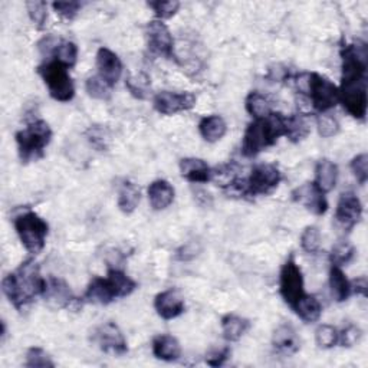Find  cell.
<instances>
[{
	"mask_svg": "<svg viewBox=\"0 0 368 368\" xmlns=\"http://www.w3.org/2000/svg\"><path fill=\"white\" fill-rule=\"evenodd\" d=\"M46 280L40 276L39 265L28 259L13 272L6 275L2 281V291L9 302L22 311L30 305L38 297L43 295Z\"/></svg>",
	"mask_w": 368,
	"mask_h": 368,
	"instance_id": "cell-1",
	"label": "cell"
},
{
	"mask_svg": "<svg viewBox=\"0 0 368 368\" xmlns=\"http://www.w3.org/2000/svg\"><path fill=\"white\" fill-rule=\"evenodd\" d=\"M282 135H285V115L281 113H272L265 118L255 120L243 134L242 154L252 159L273 146Z\"/></svg>",
	"mask_w": 368,
	"mask_h": 368,
	"instance_id": "cell-2",
	"label": "cell"
},
{
	"mask_svg": "<svg viewBox=\"0 0 368 368\" xmlns=\"http://www.w3.org/2000/svg\"><path fill=\"white\" fill-rule=\"evenodd\" d=\"M135 289V281H132L121 269L113 268L108 270L107 278L97 276L89 282L82 299L89 304L108 305L120 298L130 297Z\"/></svg>",
	"mask_w": 368,
	"mask_h": 368,
	"instance_id": "cell-3",
	"label": "cell"
},
{
	"mask_svg": "<svg viewBox=\"0 0 368 368\" xmlns=\"http://www.w3.org/2000/svg\"><path fill=\"white\" fill-rule=\"evenodd\" d=\"M295 82L299 94L309 100L314 111L326 114L338 104V88L327 76L316 72L302 74Z\"/></svg>",
	"mask_w": 368,
	"mask_h": 368,
	"instance_id": "cell-4",
	"label": "cell"
},
{
	"mask_svg": "<svg viewBox=\"0 0 368 368\" xmlns=\"http://www.w3.org/2000/svg\"><path fill=\"white\" fill-rule=\"evenodd\" d=\"M15 138L19 157L22 163L28 164L45 156V149L50 146L52 140V130L46 121L36 120L26 128L18 131Z\"/></svg>",
	"mask_w": 368,
	"mask_h": 368,
	"instance_id": "cell-5",
	"label": "cell"
},
{
	"mask_svg": "<svg viewBox=\"0 0 368 368\" xmlns=\"http://www.w3.org/2000/svg\"><path fill=\"white\" fill-rule=\"evenodd\" d=\"M13 224L23 248L29 253L38 255L43 251L50 234V226L39 214L26 210L15 217Z\"/></svg>",
	"mask_w": 368,
	"mask_h": 368,
	"instance_id": "cell-6",
	"label": "cell"
},
{
	"mask_svg": "<svg viewBox=\"0 0 368 368\" xmlns=\"http://www.w3.org/2000/svg\"><path fill=\"white\" fill-rule=\"evenodd\" d=\"M68 69L69 68L55 59L38 68L45 85L48 86L50 96L59 103H69L75 97V85Z\"/></svg>",
	"mask_w": 368,
	"mask_h": 368,
	"instance_id": "cell-7",
	"label": "cell"
},
{
	"mask_svg": "<svg viewBox=\"0 0 368 368\" xmlns=\"http://www.w3.org/2000/svg\"><path fill=\"white\" fill-rule=\"evenodd\" d=\"M338 103L355 120H365L367 115V79L341 81L338 88Z\"/></svg>",
	"mask_w": 368,
	"mask_h": 368,
	"instance_id": "cell-8",
	"label": "cell"
},
{
	"mask_svg": "<svg viewBox=\"0 0 368 368\" xmlns=\"http://www.w3.org/2000/svg\"><path fill=\"white\" fill-rule=\"evenodd\" d=\"M282 181V173L276 164H258L246 178V196L258 197L272 193Z\"/></svg>",
	"mask_w": 368,
	"mask_h": 368,
	"instance_id": "cell-9",
	"label": "cell"
},
{
	"mask_svg": "<svg viewBox=\"0 0 368 368\" xmlns=\"http://www.w3.org/2000/svg\"><path fill=\"white\" fill-rule=\"evenodd\" d=\"M280 292L284 301L292 308L295 302L305 294L304 276L295 258L291 256L282 266L280 275Z\"/></svg>",
	"mask_w": 368,
	"mask_h": 368,
	"instance_id": "cell-10",
	"label": "cell"
},
{
	"mask_svg": "<svg viewBox=\"0 0 368 368\" xmlns=\"http://www.w3.org/2000/svg\"><path fill=\"white\" fill-rule=\"evenodd\" d=\"M197 98L192 92H176L161 91L156 94L153 105L154 110L161 115H176L178 113L190 111L195 108Z\"/></svg>",
	"mask_w": 368,
	"mask_h": 368,
	"instance_id": "cell-11",
	"label": "cell"
},
{
	"mask_svg": "<svg viewBox=\"0 0 368 368\" xmlns=\"http://www.w3.org/2000/svg\"><path fill=\"white\" fill-rule=\"evenodd\" d=\"M92 343L97 344L101 351L114 355H124L128 352L127 340L115 322H105L92 333Z\"/></svg>",
	"mask_w": 368,
	"mask_h": 368,
	"instance_id": "cell-12",
	"label": "cell"
},
{
	"mask_svg": "<svg viewBox=\"0 0 368 368\" xmlns=\"http://www.w3.org/2000/svg\"><path fill=\"white\" fill-rule=\"evenodd\" d=\"M149 51L156 57L174 59V38L163 21H151L146 28Z\"/></svg>",
	"mask_w": 368,
	"mask_h": 368,
	"instance_id": "cell-13",
	"label": "cell"
},
{
	"mask_svg": "<svg viewBox=\"0 0 368 368\" xmlns=\"http://www.w3.org/2000/svg\"><path fill=\"white\" fill-rule=\"evenodd\" d=\"M361 217H362V203L358 199V196L352 192L343 193L335 210L337 224L343 230H345V232H351V230L360 223Z\"/></svg>",
	"mask_w": 368,
	"mask_h": 368,
	"instance_id": "cell-14",
	"label": "cell"
},
{
	"mask_svg": "<svg viewBox=\"0 0 368 368\" xmlns=\"http://www.w3.org/2000/svg\"><path fill=\"white\" fill-rule=\"evenodd\" d=\"M292 200L302 205L314 214H324L328 210V202L326 195L319 192L314 183H305L292 192Z\"/></svg>",
	"mask_w": 368,
	"mask_h": 368,
	"instance_id": "cell-15",
	"label": "cell"
},
{
	"mask_svg": "<svg viewBox=\"0 0 368 368\" xmlns=\"http://www.w3.org/2000/svg\"><path fill=\"white\" fill-rule=\"evenodd\" d=\"M42 298L52 309L69 308L71 304L75 301L69 285L64 280L55 278V276H51L50 280H46Z\"/></svg>",
	"mask_w": 368,
	"mask_h": 368,
	"instance_id": "cell-16",
	"label": "cell"
},
{
	"mask_svg": "<svg viewBox=\"0 0 368 368\" xmlns=\"http://www.w3.org/2000/svg\"><path fill=\"white\" fill-rule=\"evenodd\" d=\"M154 309L166 321L174 319L180 316L186 309L183 295L177 289H167L156 295L154 298Z\"/></svg>",
	"mask_w": 368,
	"mask_h": 368,
	"instance_id": "cell-17",
	"label": "cell"
},
{
	"mask_svg": "<svg viewBox=\"0 0 368 368\" xmlns=\"http://www.w3.org/2000/svg\"><path fill=\"white\" fill-rule=\"evenodd\" d=\"M97 67H98V76L108 84L111 88L117 85L122 75V62L115 52L108 48H100L97 52Z\"/></svg>",
	"mask_w": 368,
	"mask_h": 368,
	"instance_id": "cell-18",
	"label": "cell"
},
{
	"mask_svg": "<svg viewBox=\"0 0 368 368\" xmlns=\"http://www.w3.org/2000/svg\"><path fill=\"white\" fill-rule=\"evenodd\" d=\"M272 345L280 354L292 355L299 351L301 341L292 326L282 324L275 330L272 337Z\"/></svg>",
	"mask_w": 368,
	"mask_h": 368,
	"instance_id": "cell-19",
	"label": "cell"
},
{
	"mask_svg": "<svg viewBox=\"0 0 368 368\" xmlns=\"http://www.w3.org/2000/svg\"><path fill=\"white\" fill-rule=\"evenodd\" d=\"M180 174L190 183H209L212 180V168L209 164L196 157L180 160Z\"/></svg>",
	"mask_w": 368,
	"mask_h": 368,
	"instance_id": "cell-20",
	"label": "cell"
},
{
	"mask_svg": "<svg viewBox=\"0 0 368 368\" xmlns=\"http://www.w3.org/2000/svg\"><path fill=\"white\" fill-rule=\"evenodd\" d=\"M147 193H149V200L151 207L157 212L166 210L174 202V196H176L174 188L167 180L163 178L154 180L149 186Z\"/></svg>",
	"mask_w": 368,
	"mask_h": 368,
	"instance_id": "cell-21",
	"label": "cell"
},
{
	"mask_svg": "<svg viewBox=\"0 0 368 368\" xmlns=\"http://www.w3.org/2000/svg\"><path fill=\"white\" fill-rule=\"evenodd\" d=\"M338 181V167L331 160H321L315 167V181L314 184L322 193H330L335 189Z\"/></svg>",
	"mask_w": 368,
	"mask_h": 368,
	"instance_id": "cell-22",
	"label": "cell"
},
{
	"mask_svg": "<svg viewBox=\"0 0 368 368\" xmlns=\"http://www.w3.org/2000/svg\"><path fill=\"white\" fill-rule=\"evenodd\" d=\"M251 328V322L246 318H242L235 314H229L222 318V331L223 338L227 343L239 341L246 331Z\"/></svg>",
	"mask_w": 368,
	"mask_h": 368,
	"instance_id": "cell-23",
	"label": "cell"
},
{
	"mask_svg": "<svg viewBox=\"0 0 368 368\" xmlns=\"http://www.w3.org/2000/svg\"><path fill=\"white\" fill-rule=\"evenodd\" d=\"M153 354L161 361L171 362L180 358L181 347L177 338H174L173 335L161 334L153 340Z\"/></svg>",
	"mask_w": 368,
	"mask_h": 368,
	"instance_id": "cell-24",
	"label": "cell"
},
{
	"mask_svg": "<svg viewBox=\"0 0 368 368\" xmlns=\"http://www.w3.org/2000/svg\"><path fill=\"white\" fill-rule=\"evenodd\" d=\"M199 132L207 143H217L227 132V124L220 115H209L199 122Z\"/></svg>",
	"mask_w": 368,
	"mask_h": 368,
	"instance_id": "cell-25",
	"label": "cell"
},
{
	"mask_svg": "<svg viewBox=\"0 0 368 368\" xmlns=\"http://www.w3.org/2000/svg\"><path fill=\"white\" fill-rule=\"evenodd\" d=\"M142 202V192L138 189L137 184H134L132 181H124L120 188L118 192V209L124 213V214H131L135 212V209L138 207Z\"/></svg>",
	"mask_w": 368,
	"mask_h": 368,
	"instance_id": "cell-26",
	"label": "cell"
},
{
	"mask_svg": "<svg viewBox=\"0 0 368 368\" xmlns=\"http://www.w3.org/2000/svg\"><path fill=\"white\" fill-rule=\"evenodd\" d=\"M292 309L297 312V315L306 322V324H312L321 318L322 314V305L314 295L304 294L292 306Z\"/></svg>",
	"mask_w": 368,
	"mask_h": 368,
	"instance_id": "cell-27",
	"label": "cell"
},
{
	"mask_svg": "<svg viewBox=\"0 0 368 368\" xmlns=\"http://www.w3.org/2000/svg\"><path fill=\"white\" fill-rule=\"evenodd\" d=\"M330 289H331V295L337 302H344L350 298V295L352 294V288H351V282L348 281V278L345 276L344 270L340 266H331L330 270Z\"/></svg>",
	"mask_w": 368,
	"mask_h": 368,
	"instance_id": "cell-28",
	"label": "cell"
},
{
	"mask_svg": "<svg viewBox=\"0 0 368 368\" xmlns=\"http://www.w3.org/2000/svg\"><path fill=\"white\" fill-rule=\"evenodd\" d=\"M311 125L304 114H295L285 117V135L292 143H301L309 135Z\"/></svg>",
	"mask_w": 368,
	"mask_h": 368,
	"instance_id": "cell-29",
	"label": "cell"
},
{
	"mask_svg": "<svg viewBox=\"0 0 368 368\" xmlns=\"http://www.w3.org/2000/svg\"><path fill=\"white\" fill-rule=\"evenodd\" d=\"M245 107H246V111L255 120L265 118V117H268L273 113L272 111V101L269 100L268 96L262 94V92H259V91L251 92V94L246 97Z\"/></svg>",
	"mask_w": 368,
	"mask_h": 368,
	"instance_id": "cell-30",
	"label": "cell"
},
{
	"mask_svg": "<svg viewBox=\"0 0 368 368\" xmlns=\"http://www.w3.org/2000/svg\"><path fill=\"white\" fill-rule=\"evenodd\" d=\"M125 86L134 98L146 100L151 91V79L146 72H137L127 76Z\"/></svg>",
	"mask_w": 368,
	"mask_h": 368,
	"instance_id": "cell-31",
	"label": "cell"
},
{
	"mask_svg": "<svg viewBox=\"0 0 368 368\" xmlns=\"http://www.w3.org/2000/svg\"><path fill=\"white\" fill-rule=\"evenodd\" d=\"M85 137L91 147H94L97 151H107L110 147L111 137L105 127L103 125H91L85 131Z\"/></svg>",
	"mask_w": 368,
	"mask_h": 368,
	"instance_id": "cell-32",
	"label": "cell"
},
{
	"mask_svg": "<svg viewBox=\"0 0 368 368\" xmlns=\"http://www.w3.org/2000/svg\"><path fill=\"white\" fill-rule=\"evenodd\" d=\"M52 57L55 61L64 64L67 68H72L78 59V46L71 40L61 39Z\"/></svg>",
	"mask_w": 368,
	"mask_h": 368,
	"instance_id": "cell-33",
	"label": "cell"
},
{
	"mask_svg": "<svg viewBox=\"0 0 368 368\" xmlns=\"http://www.w3.org/2000/svg\"><path fill=\"white\" fill-rule=\"evenodd\" d=\"M85 89L88 96L94 100L100 101H108L111 98V86L105 84L98 75L89 76L85 82Z\"/></svg>",
	"mask_w": 368,
	"mask_h": 368,
	"instance_id": "cell-34",
	"label": "cell"
},
{
	"mask_svg": "<svg viewBox=\"0 0 368 368\" xmlns=\"http://www.w3.org/2000/svg\"><path fill=\"white\" fill-rule=\"evenodd\" d=\"M25 367L29 368H54L55 362L51 355L40 347H32L26 352Z\"/></svg>",
	"mask_w": 368,
	"mask_h": 368,
	"instance_id": "cell-35",
	"label": "cell"
},
{
	"mask_svg": "<svg viewBox=\"0 0 368 368\" xmlns=\"http://www.w3.org/2000/svg\"><path fill=\"white\" fill-rule=\"evenodd\" d=\"M315 341L319 348H334L338 344V330L333 326L322 324L315 331Z\"/></svg>",
	"mask_w": 368,
	"mask_h": 368,
	"instance_id": "cell-36",
	"label": "cell"
},
{
	"mask_svg": "<svg viewBox=\"0 0 368 368\" xmlns=\"http://www.w3.org/2000/svg\"><path fill=\"white\" fill-rule=\"evenodd\" d=\"M26 11L36 29L42 30L45 28L46 21H48V4L40 2V0L26 2Z\"/></svg>",
	"mask_w": 368,
	"mask_h": 368,
	"instance_id": "cell-37",
	"label": "cell"
},
{
	"mask_svg": "<svg viewBox=\"0 0 368 368\" xmlns=\"http://www.w3.org/2000/svg\"><path fill=\"white\" fill-rule=\"evenodd\" d=\"M355 256V249L351 243L348 242H338L333 251H331V255H330V259H331V263L334 266H340L343 268L344 265H348Z\"/></svg>",
	"mask_w": 368,
	"mask_h": 368,
	"instance_id": "cell-38",
	"label": "cell"
},
{
	"mask_svg": "<svg viewBox=\"0 0 368 368\" xmlns=\"http://www.w3.org/2000/svg\"><path fill=\"white\" fill-rule=\"evenodd\" d=\"M301 248L306 253H316L321 248V232L316 226H308L301 235Z\"/></svg>",
	"mask_w": 368,
	"mask_h": 368,
	"instance_id": "cell-39",
	"label": "cell"
},
{
	"mask_svg": "<svg viewBox=\"0 0 368 368\" xmlns=\"http://www.w3.org/2000/svg\"><path fill=\"white\" fill-rule=\"evenodd\" d=\"M147 5L153 9L159 21L173 18L180 9V2L177 0H157V2H149Z\"/></svg>",
	"mask_w": 368,
	"mask_h": 368,
	"instance_id": "cell-40",
	"label": "cell"
},
{
	"mask_svg": "<svg viewBox=\"0 0 368 368\" xmlns=\"http://www.w3.org/2000/svg\"><path fill=\"white\" fill-rule=\"evenodd\" d=\"M316 127L321 137L331 138L340 132V122L335 117L328 114H321L316 118Z\"/></svg>",
	"mask_w": 368,
	"mask_h": 368,
	"instance_id": "cell-41",
	"label": "cell"
},
{
	"mask_svg": "<svg viewBox=\"0 0 368 368\" xmlns=\"http://www.w3.org/2000/svg\"><path fill=\"white\" fill-rule=\"evenodd\" d=\"M350 167H351V171L355 176L357 181L361 184V186H364L368 180V156L365 153L355 156L351 160Z\"/></svg>",
	"mask_w": 368,
	"mask_h": 368,
	"instance_id": "cell-42",
	"label": "cell"
},
{
	"mask_svg": "<svg viewBox=\"0 0 368 368\" xmlns=\"http://www.w3.org/2000/svg\"><path fill=\"white\" fill-rule=\"evenodd\" d=\"M361 330L354 324H348L345 328L338 331V344H341V347L351 348L361 340Z\"/></svg>",
	"mask_w": 368,
	"mask_h": 368,
	"instance_id": "cell-43",
	"label": "cell"
},
{
	"mask_svg": "<svg viewBox=\"0 0 368 368\" xmlns=\"http://www.w3.org/2000/svg\"><path fill=\"white\" fill-rule=\"evenodd\" d=\"M54 11L65 21H74L82 9L81 2H55L52 4Z\"/></svg>",
	"mask_w": 368,
	"mask_h": 368,
	"instance_id": "cell-44",
	"label": "cell"
},
{
	"mask_svg": "<svg viewBox=\"0 0 368 368\" xmlns=\"http://www.w3.org/2000/svg\"><path fill=\"white\" fill-rule=\"evenodd\" d=\"M202 252V246L199 242H188L186 245H183L177 252H176V259L180 262H189L197 258Z\"/></svg>",
	"mask_w": 368,
	"mask_h": 368,
	"instance_id": "cell-45",
	"label": "cell"
},
{
	"mask_svg": "<svg viewBox=\"0 0 368 368\" xmlns=\"http://www.w3.org/2000/svg\"><path fill=\"white\" fill-rule=\"evenodd\" d=\"M230 354H232V351H230L229 347H222V348H217V350H212L206 355V362L210 367H220V365H223L229 360Z\"/></svg>",
	"mask_w": 368,
	"mask_h": 368,
	"instance_id": "cell-46",
	"label": "cell"
},
{
	"mask_svg": "<svg viewBox=\"0 0 368 368\" xmlns=\"http://www.w3.org/2000/svg\"><path fill=\"white\" fill-rule=\"evenodd\" d=\"M351 288H352V292L358 294V295H362V297H367V278L365 276H361V278H357L355 281L351 282Z\"/></svg>",
	"mask_w": 368,
	"mask_h": 368,
	"instance_id": "cell-47",
	"label": "cell"
},
{
	"mask_svg": "<svg viewBox=\"0 0 368 368\" xmlns=\"http://www.w3.org/2000/svg\"><path fill=\"white\" fill-rule=\"evenodd\" d=\"M5 338H6V322L2 321V343L5 341Z\"/></svg>",
	"mask_w": 368,
	"mask_h": 368,
	"instance_id": "cell-48",
	"label": "cell"
}]
</instances>
